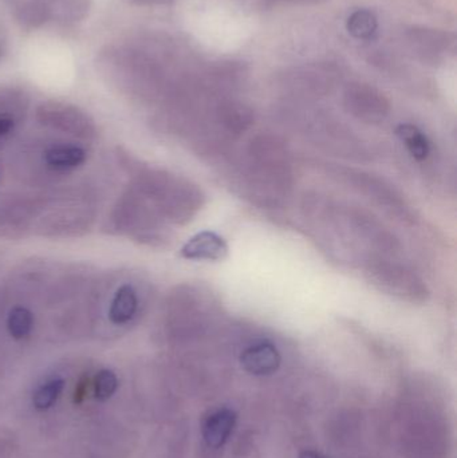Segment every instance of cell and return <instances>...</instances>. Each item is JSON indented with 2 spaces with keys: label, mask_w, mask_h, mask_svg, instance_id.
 Returning <instances> with one entry per match:
<instances>
[{
  "label": "cell",
  "mask_w": 457,
  "mask_h": 458,
  "mask_svg": "<svg viewBox=\"0 0 457 458\" xmlns=\"http://www.w3.org/2000/svg\"><path fill=\"white\" fill-rule=\"evenodd\" d=\"M203 62L187 43L153 30L123 35L97 54L98 69L109 80L149 97L173 96Z\"/></svg>",
  "instance_id": "6da1fadb"
},
{
  "label": "cell",
  "mask_w": 457,
  "mask_h": 458,
  "mask_svg": "<svg viewBox=\"0 0 457 458\" xmlns=\"http://www.w3.org/2000/svg\"><path fill=\"white\" fill-rule=\"evenodd\" d=\"M250 187L267 203L286 198L292 188V158L286 145L273 134H259L247 148Z\"/></svg>",
  "instance_id": "7a4b0ae2"
},
{
  "label": "cell",
  "mask_w": 457,
  "mask_h": 458,
  "mask_svg": "<svg viewBox=\"0 0 457 458\" xmlns=\"http://www.w3.org/2000/svg\"><path fill=\"white\" fill-rule=\"evenodd\" d=\"M91 0H3L11 18L27 31L47 24H74L90 10Z\"/></svg>",
  "instance_id": "3957f363"
},
{
  "label": "cell",
  "mask_w": 457,
  "mask_h": 458,
  "mask_svg": "<svg viewBox=\"0 0 457 458\" xmlns=\"http://www.w3.org/2000/svg\"><path fill=\"white\" fill-rule=\"evenodd\" d=\"M365 274L370 284L391 298L418 306L428 301L429 290L426 282L412 269L397 261L381 256L369 259L365 266Z\"/></svg>",
  "instance_id": "277c9868"
},
{
  "label": "cell",
  "mask_w": 457,
  "mask_h": 458,
  "mask_svg": "<svg viewBox=\"0 0 457 458\" xmlns=\"http://www.w3.org/2000/svg\"><path fill=\"white\" fill-rule=\"evenodd\" d=\"M332 222L340 229L341 234L348 239L357 240L362 245H367L370 250L392 255L400 250L399 239L389 231L380 220L372 215L353 207H340L334 209Z\"/></svg>",
  "instance_id": "5b68a950"
},
{
  "label": "cell",
  "mask_w": 457,
  "mask_h": 458,
  "mask_svg": "<svg viewBox=\"0 0 457 458\" xmlns=\"http://www.w3.org/2000/svg\"><path fill=\"white\" fill-rule=\"evenodd\" d=\"M341 70L333 62H311L289 67L279 75L282 90L302 99H316L329 96L338 81Z\"/></svg>",
  "instance_id": "8992f818"
},
{
  "label": "cell",
  "mask_w": 457,
  "mask_h": 458,
  "mask_svg": "<svg viewBox=\"0 0 457 458\" xmlns=\"http://www.w3.org/2000/svg\"><path fill=\"white\" fill-rule=\"evenodd\" d=\"M402 37L405 47L423 64H442L456 51L455 34L445 30L416 24L407 27Z\"/></svg>",
  "instance_id": "52a82bcc"
},
{
  "label": "cell",
  "mask_w": 457,
  "mask_h": 458,
  "mask_svg": "<svg viewBox=\"0 0 457 458\" xmlns=\"http://www.w3.org/2000/svg\"><path fill=\"white\" fill-rule=\"evenodd\" d=\"M343 109L361 123L378 125L391 113V102L385 94L375 86L364 82H351L346 86L343 96Z\"/></svg>",
  "instance_id": "ba28073f"
},
{
  "label": "cell",
  "mask_w": 457,
  "mask_h": 458,
  "mask_svg": "<svg viewBox=\"0 0 457 458\" xmlns=\"http://www.w3.org/2000/svg\"><path fill=\"white\" fill-rule=\"evenodd\" d=\"M340 177L349 182L357 192L367 196L384 208L396 214H407V204L402 193L386 180L354 169H341Z\"/></svg>",
  "instance_id": "9c48e42d"
},
{
  "label": "cell",
  "mask_w": 457,
  "mask_h": 458,
  "mask_svg": "<svg viewBox=\"0 0 457 458\" xmlns=\"http://www.w3.org/2000/svg\"><path fill=\"white\" fill-rule=\"evenodd\" d=\"M241 363L251 376H271L281 368V352L270 342H258L241 352Z\"/></svg>",
  "instance_id": "30bf717a"
},
{
  "label": "cell",
  "mask_w": 457,
  "mask_h": 458,
  "mask_svg": "<svg viewBox=\"0 0 457 458\" xmlns=\"http://www.w3.org/2000/svg\"><path fill=\"white\" fill-rule=\"evenodd\" d=\"M227 253L225 240L209 231L196 234L182 248V256L188 260H223Z\"/></svg>",
  "instance_id": "8fae6325"
},
{
  "label": "cell",
  "mask_w": 457,
  "mask_h": 458,
  "mask_svg": "<svg viewBox=\"0 0 457 458\" xmlns=\"http://www.w3.org/2000/svg\"><path fill=\"white\" fill-rule=\"evenodd\" d=\"M238 416L233 409L222 408L209 413L203 422V438L207 446L220 449L228 443L236 427Z\"/></svg>",
  "instance_id": "7c38bea8"
},
{
  "label": "cell",
  "mask_w": 457,
  "mask_h": 458,
  "mask_svg": "<svg viewBox=\"0 0 457 458\" xmlns=\"http://www.w3.org/2000/svg\"><path fill=\"white\" fill-rule=\"evenodd\" d=\"M139 307L136 291L129 284L121 285L110 304L109 318L114 325H125L133 319Z\"/></svg>",
  "instance_id": "4fadbf2b"
},
{
  "label": "cell",
  "mask_w": 457,
  "mask_h": 458,
  "mask_svg": "<svg viewBox=\"0 0 457 458\" xmlns=\"http://www.w3.org/2000/svg\"><path fill=\"white\" fill-rule=\"evenodd\" d=\"M45 161L55 171H70L78 168L86 161V152L74 145H58L45 153Z\"/></svg>",
  "instance_id": "5bb4252c"
},
{
  "label": "cell",
  "mask_w": 457,
  "mask_h": 458,
  "mask_svg": "<svg viewBox=\"0 0 457 458\" xmlns=\"http://www.w3.org/2000/svg\"><path fill=\"white\" fill-rule=\"evenodd\" d=\"M396 133L415 160L424 161L428 157L431 153V145H429L426 134L418 126L412 125V123H402L397 126Z\"/></svg>",
  "instance_id": "9a60e30c"
},
{
  "label": "cell",
  "mask_w": 457,
  "mask_h": 458,
  "mask_svg": "<svg viewBox=\"0 0 457 458\" xmlns=\"http://www.w3.org/2000/svg\"><path fill=\"white\" fill-rule=\"evenodd\" d=\"M346 27H348L349 34L351 37L357 38V39L368 40L377 32L378 19L375 13L362 8V10L354 11L349 16Z\"/></svg>",
  "instance_id": "2e32d148"
},
{
  "label": "cell",
  "mask_w": 457,
  "mask_h": 458,
  "mask_svg": "<svg viewBox=\"0 0 457 458\" xmlns=\"http://www.w3.org/2000/svg\"><path fill=\"white\" fill-rule=\"evenodd\" d=\"M34 327V318L26 307H13L7 317L8 334L16 341L27 338Z\"/></svg>",
  "instance_id": "e0dca14e"
},
{
  "label": "cell",
  "mask_w": 457,
  "mask_h": 458,
  "mask_svg": "<svg viewBox=\"0 0 457 458\" xmlns=\"http://www.w3.org/2000/svg\"><path fill=\"white\" fill-rule=\"evenodd\" d=\"M63 386L64 382L59 378L46 382L35 392L34 398H32L35 408L38 411H46V409L51 408L61 395Z\"/></svg>",
  "instance_id": "ac0fdd59"
},
{
  "label": "cell",
  "mask_w": 457,
  "mask_h": 458,
  "mask_svg": "<svg viewBox=\"0 0 457 458\" xmlns=\"http://www.w3.org/2000/svg\"><path fill=\"white\" fill-rule=\"evenodd\" d=\"M118 387L117 376L112 370L99 371L94 382V393L96 397L101 401L109 400L114 394Z\"/></svg>",
  "instance_id": "d6986e66"
},
{
  "label": "cell",
  "mask_w": 457,
  "mask_h": 458,
  "mask_svg": "<svg viewBox=\"0 0 457 458\" xmlns=\"http://www.w3.org/2000/svg\"><path fill=\"white\" fill-rule=\"evenodd\" d=\"M265 7H274V5H317L324 4L329 0H258Z\"/></svg>",
  "instance_id": "ffe728a7"
},
{
  "label": "cell",
  "mask_w": 457,
  "mask_h": 458,
  "mask_svg": "<svg viewBox=\"0 0 457 458\" xmlns=\"http://www.w3.org/2000/svg\"><path fill=\"white\" fill-rule=\"evenodd\" d=\"M128 2L139 7H156V5L168 4L173 0H128Z\"/></svg>",
  "instance_id": "44dd1931"
},
{
  "label": "cell",
  "mask_w": 457,
  "mask_h": 458,
  "mask_svg": "<svg viewBox=\"0 0 457 458\" xmlns=\"http://www.w3.org/2000/svg\"><path fill=\"white\" fill-rule=\"evenodd\" d=\"M300 458H327L325 454H319L317 451H303Z\"/></svg>",
  "instance_id": "7402d4cb"
},
{
  "label": "cell",
  "mask_w": 457,
  "mask_h": 458,
  "mask_svg": "<svg viewBox=\"0 0 457 458\" xmlns=\"http://www.w3.org/2000/svg\"><path fill=\"white\" fill-rule=\"evenodd\" d=\"M3 53V39H2V34H0V56H2Z\"/></svg>",
  "instance_id": "603a6c76"
}]
</instances>
